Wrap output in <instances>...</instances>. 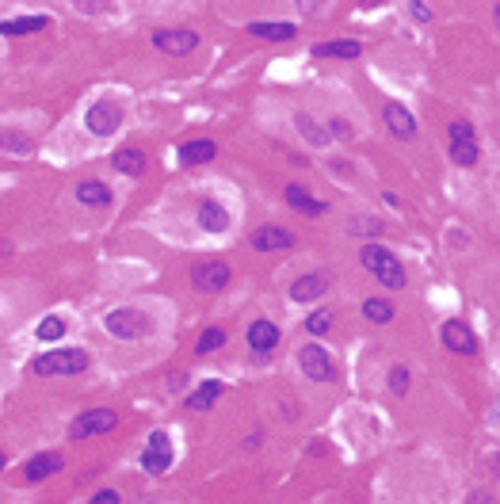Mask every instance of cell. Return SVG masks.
Instances as JSON below:
<instances>
[{
	"instance_id": "cell-1",
	"label": "cell",
	"mask_w": 500,
	"mask_h": 504,
	"mask_svg": "<svg viewBox=\"0 0 500 504\" xmlns=\"http://www.w3.org/2000/svg\"><path fill=\"white\" fill-rule=\"evenodd\" d=\"M359 260H363V268L370 271V276H378V283H386L390 291L405 287V268L390 249H382V244H367V249L359 252Z\"/></svg>"
},
{
	"instance_id": "cell-2",
	"label": "cell",
	"mask_w": 500,
	"mask_h": 504,
	"mask_svg": "<svg viewBox=\"0 0 500 504\" xmlns=\"http://www.w3.org/2000/svg\"><path fill=\"white\" fill-rule=\"evenodd\" d=\"M88 367V356L76 352V348H58V352H46L35 359V374H46V379H54V374H81Z\"/></svg>"
},
{
	"instance_id": "cell-10",
	"label": "cell",
	"mask_w": 500,
	"mask_h": 504,
	"mask_svg": "<svg viewBox=\"0 0 500 504\" xmlns=\"http://www.w3.org/2000/svg\"><path fill=\"white\" fill-rule=\"evenodd\" d=\"M443 344L451 348V352H458V356L478 352V336H473V329L466 325V321H447V325H443Z\"/></svg>"
},
{
	"instance_id": "cell-19",
	"label": "cell",
	"mask_w": 500,
	"mask_h": 504,
	"mask_svg": "<svg viewBox=\"0 0 500 504\" xmlns=\"http://www.w3.org/2000/svg\"><path fill=\"white\" fill-rule=\"evenodd\" d=\"M58 470H61V455L50 451V455H35L28 467H23V477H28V482H43V477L58 474Z\"/></svg>"
},
{
	"instance_id": "cell-33",
	"label": "cell",
	"mask_w": 500,
	"mask_h": 504,
	"mask_svg": "<svg viewBox=\"0 0 500 504\" xmlns=\"http://www.w3.org/2000/svg\"><path fill=\"white\" fill-rule=\"evenodd\" d=\"M92 504H119V493H115V489H104V493L92 497Z\"/></svg>"
},
{
	"instance_id": "cell-16",
	"label": "cell",
	"mask_w": 500,
	"mask_h": 504,
	"mask_svg": "<svg viewBox=\"0 0 500 504\" xmlns=\"http://www.w3.org/2000/svg\"><path fill=\"white\" fill-rule=\"evenodd\" d=\"M279 344V329L272 325V321H256V325H249V348L252 352H272V348Z\"/></svg>"
},
{
	"instance_id": "cell-3",
	"label": "cell",
	"mask_w": 500,
	"mask_h": 504,
	"mask_svg": "<svg viewBox=\"0 0 500 504\" xmlns=\"http://www.w3.org/2000/svg\"><path fill=\"white\" fill-rule=\"evenodd\" d=\"M104 325H107L111 336H119V340H134V336H146V332L153 329V325H149V317L142 314V309H131V306L111 309Z\"/></svg>"
},
{
	"instance_id": "cell-35",
	"label": "cell",
	"mask_w": 500,
	"mask_h": 504,
	"mask_svg": "<svg viewBox=\"0 0 500 504\" xmlns=\"http://www.w3.org/2000/svg\"><path fill=\"white\" fill-rule=\"evenodd\" d=\"M413 16H417V20H432V12L420 4V0H413Z\"/></svg>"
},
{
	"instance_id": "cell-11",
	"label": "cell",
	"mask_w": 500,
	"mask_h": 504,
	"mask_svg": "<svg viewBox=\"0 0 500 504\" xmlns=\"http://www.w3.org/2000/svg\"><path fill=\"white\" fill-rule=\"evenodd\" d=\"M252 249L256 252H283V249H294V234H287V229L279 226H264L252 234Z\"/></svg>"
},
{
	"instance_id": "cell-38",
	"label": "cell",
	"mask_w": 500,
	"mask_h": 504,
	"mask_svg": "<svg viewBox=\"0 0 500 504\" xmlns=\"http://www.w3.org/2000/svg\"><path fill=\"white\" fill-rule=\"evenodd\" d=\"M0 467H4V455H0Z\"/></svg>"
},
{
	"instance_id": "cell-12",
	"label": "cell",
	"mask_w": 500,
	"mask_h": 504,
	"mask_svg": "<svg viewBox=\"0 0 500 504\" xmlns=\"http://www.w3.org/2000/svg\"><path fill=\"white\" fill-rule=\"evenodd\" d=\"M382 119H386V131L393 138H413L417 134V119L409 115V108H401V103H386V108H382Z\"/></svg>"
},
{
	"instance_id": "cell-8",
	"label": "cell",
	"mask_w": 500,
	"mask_h": 504,
	"mask_svg": "<svg viewBox=\"0 0 500 504\" xmlns=\"http://www.w3.org/2000/svg\"><path fill=\"white\" fill-rule=\"evenodd\" d=\"M115 424H119V417H115L111 409H88V412H81V417L73 420V428H69V436L73 439H88V436H104V432H111Z\"/></svg>"
},
{
	"instance_id": "cell-5",
	"label": "cell",
	"mask_w": 500,
	"mask_h": 504,
	"mask_svg": "<svg viewBox=\"0 0 500 504\" xmlns=\"http://www.w3.org/2000/svg\"><path fill=\"white\" fill-rule=\"evenodd\" d=\"M447 138H451V161L463 164V168H473L478 164V138H473V131L466 123H451L447 126Z\"/></svg>"
},
{
	"instance_id": "cell-9",
	"label": "cell",
	"mask_w": 500,
	"mask_h": 504,
	"mask_svg": "<svg viewBox=\"0 0 500 504\" xmlns=\"http://www.w3.org/2000/svg\"><path fill=\"white\" fill-rule=\"evenodd\" d=\"M142 467H146V474H153V477H161L164 470L172 467V444H169V436H164V432H153V436H149V444H146V451H142Z\"/></svg>"
},
{
	"instance_id": "cell-6",
	"label": "cell",
	"mask_w": 500,
	"mask_h": 504,
	"mask_svg": "<svg viewBox=\"0 0 500 504\" xmlns=\"http://www.w3.org/2000/svg\"><path fill=\"white\" fill-rule=\"evenodd\" d=\"M298 364H302V374L313 382H332L337 379V367H332V359L321 344H306L298 352Z\"/></svg>"
},
{
	"instance_id": "cell-23",
	"label": "cell",
	"mask_w": 500,
	"mask_h": 504,
	"mask_svg": "<svg viewBox=\"0 0 500 504\" xmlns=\"http://www.w3.org/2000/svg\"><path fill=\"white\" fill-rule=\"evenodd\" d=\"M214 141H207V138H199V141H187V146H179V161L184 164H207V161H214Z\"/></svg>"
},
{
	"instance_id": "cell-13",
	"label": "cell",
	"mask_w": 500,
	"mask_h": 504,
	"mask_svg": "<svg viewBox=\"0 0 500 504\" xmlns=\"http://www.w3.org/2000/svg\"><path fill=\"white\" fill-rule=\"evenodd\" d=\"M191 279H195L199 291H222L229 283V268L222 260H210V264H199L195 271H191Z\"/></svg>"
},
{
	"instance_id": "cell-14",
	"label": "cell",
	"mask_w": 500,
	"mask_h": 504,
	"mask_svg": "<svg viewBox=\"0 0 500 504\" xmlns=\"http://www.w3.org/2000/svg\"><path fill=\"white\" fill-rule=\"evenodd\" d=\"M195 218H199V226L207 229V234H226V229H229L226 206H222V203H214V199H202V203H199V211H195Z\"/></svg>"
},
{
	"instance_id": "cell-31",
	"label": "cell",
	"mask_w": 500,
	"mask_h": 504,
	"mask_svg": "<svg viewBox=\"0 0 500 504\" xmlns=\"http://www.w3.org/2000/svg\"><path fill=\"white\" fill-rule=\"evenodd\" d=\"M390 390H393L397 397L409 390V371H405V367H393V371H390Z\"/></svg>"
},
{
	"instance_id": "cell-28",
	"label": "cell",
	"mask_w": 500,
	"mask_h": 504,
	"mask_svg": "<svg viewBox=\"0 0 500 504\" xmlns=\"http://www.w3.org/2000/svg\"><path fill=\"white\" fill-rule=\"evenodd\" d=\"M298 126H302V134H306V141H313V146H325L329 141V134L321 131V126H317L310 115H298Z\"/></svg>"
},
{
	"instance_id": "cell-32",
	"label": "cell",
	"mask_w": 500,
	"mask_h": 504,
	"mask_svg": "<svg viewBox=\"0 0 500 504\" xmlns=\"http://www.w3.org/2000/svg\"><path fill=\"white\" fill-rule=\"evenodd\" d=\"M0 149H16V153H28L31 149V141L28 138H20V134H0Z\"/></svg>"
},
{
	"instance_id": "cell-15",
	"label": "cell",
	"mask_w": 500,
	"mask_h": 504,
	"mask_svg": "<svg viewBox=\"0 0 500 504\" xmlns=\"http://www.w3.org/2000/svg\"><path fill=\"white\" fill-rule=\"evenodd\" d=\"M325 291H329V279L325 276H302V279L290 283V299L294 302H317Z\"/></svg>"
},
{
	"instance_id": "cell-37",
	"label": "cell",
	"mask_w": 500,
	"mask_h": 504,
	"mask_svg": "<svg viewBox=\"0 0 500 504\" xmlns=\"http://www.w3.org/2000/svg\"><path fill=\"white\" fill-rule=\"evenodd\" d=\"M493 16H496V28H500V4H496V8H493Z\"/></svg>"
},
{
	"instance_id": "cell-29",
	"label": "cell",
	"mask_w": 500,
	"mask_h": 504,
	"mask_svg": "<svg viewBox=\"0 0 500 504\" xmlns=\"http://www.w3.org/2000/svg\"><path fill=\"white\" fill-rule=\"evenodd\" d=\"M226 344V332L222 329H207L199 336V356H210V352H218V348Z\"/></svg>"
},
{
	"instance_id": "cell-17",
	"label": "cell",
	"mask_w": 500,
	"mask_h": 504,
	"mask_svg": "<svg viewBox=\"0 0 500 504\" xmlns=\"http://www.w3.org/2000/svg\"><path fill=\"white\" fill-rule=\"evenodd\" d=\"M294 23H249V35L264 38V43H290L294 38Z\"/></svg>"
},
{
	"instance_id": "cell-25",
	"label": "cell",
	"mask_w": 500,
	"mask_h": 504,
	"mask_svg": "<svg viewBox=\"0 0 500 504\" xmlns=\"http://www.w3.org/2000/svg\"><path fill=\"white\" fill-rule=\"evenodd\" d=\"M46 16H23V20H4L0 23V35H31V31H43L46 28Z\"/></svg>"
},
{
	"instance_id": "cell-26",
	"label": "cell",
	"mask_w": 500,
	"mask_h": 504,
	"mask_svg": "<svg viewBox=\"0 0 500 504\" xmlns=\"http://www.w3.org/2000/svg\"><path fill=\"white\" fill-rule=\"evenodd\" d=\"M363 314H367V321H375V325H390V321H393V306L382 302V299H367L363 302Z\"/></svg>"
},
{
	"instance_id": "cell-24",
	"label": "cell",
	"mask_w": 500,
	"mask_h": 504,
	"mask_svg": "<svg viewBox=\"0 0 500 504\" xmlns=\"http://www.w3.org/2000/svg\"><path fill=\"white\" fill-rule=\"evenodd\" d=\"M218 397H222V382H202L195 394L187 397V409H195V412H207Z\"/></svg>"
},
{
	"instance_id": "cell-4",
	"label": "cell",
	"mask_w": 500,
	"mask_h": 504,
	"mask_svg": "<svg viewBox=\"0 0 500 504\" xmlns=\"http://www.w3.org/2000/svg\"><path fill=\"white\" fill-rule=\"evenodd\" d=\"M84 123H88V131H92L96 138H107V134H115L123 126V108L115 100H99V103L88 108Z\"/></svg>"
},
{
	"instance_id": "cell-7",
	"label": "cell",
	"mask_w": 500,
	"mask_h": 504,
	"mask_svg": "<svg viewBox=\"0 0 500 504\" xmlns=\"http://www.w3.org/2000/svg\"><path fill=\"white\" fill-rule=\"evenodd\" d=\"M153 46H157L161 54H169V58H187L191 50L199 46V35L187 31V28H169V31L153 35Z\"/></svg>"
},
{
	"instance_id": "cell-18",
	"label": "cell",
	"mask_w": 500,
	"mask_h": 504,
	"mask_svg": "<svg viewBox=\"0 0 500 504\" xmlns=\"http://www.w3.org/2000/svg\"><path fill=\"white\" fill-rule=\"evenodd\" d=\"M111 164L119 168L123 176H142V172H146V153H142V149H134V146H126V149L115 153Z\"/></svg>"
},
{
	"instance_id": "cell-20",
	"label": "cell",
	"mask_w": 500,
	"mask_h": 504,
	"mask_svg": "<svg viewBox=\"0 0 500 504\" xmlns=\"http://www.w3.org/2000/svg\"><path fill=\"white\" fill-rule=\"evenodd\" d=\"M363 46L355 38H337V43H317L313 46V58H359Z\"/></svg>"
},
{
	"instance_id": "cell-34",
	"label": "cell",
	"mask_w": 500,
	"mask_h": 504,
	"mask_svg": "<svg viewBox=\"0 0 500 504\" xmlns=\"http://www.w3.org/2000/svg\"><path fill=\"white\" fill-rule=\"evenodd\" d=\"M294 4H298V8L306 12V16H310V12H317V8L325 4V0H294Z\"/></svg>"
},
{
	"instance_id": "cell-27",
	"label": "cell",
	"mask_w": 500,
	"mask_h": 504,
	"mask_svg": "<svg viewBox=\"0 0 500 504\" xmlns=\"http://www.w3.org/2000/svg\"><path fill=\"white\" fill-rule=\"evenodd\" d=\"M35 332H38V340H43V344H54V340L66 336V321H61V317H43Z\"/></svg>"
},
{
	"instance_id": "cell-21",
	"label": "cell",
	"mask_w": 500,
	"mask_h": 504,
	"mask_svg": "<svg viewBox=\"0 0 500 504\" xmlns=\"http://www.w3.org/2000/svg\"><path fill=\"white\" fill-rule=\"evenodd\" d=\"M287 203L294 206V211H302V214H313V218L329 211V206H325L321 199H313L310 191H306V188H298V184H290V188H287Z\"/></svg>"
},
{
	"instance_id": "cell-30",
	"label": "cell",
	"mask_w": 500,
	"mask_h": 504,
	"mask_svg": "<svg viewBox=\"0 0 500 504\" xmlns=\"http://www.w3.org/2000/svg\"><path fill=\"white\" fill-rule=\"evenodd\" d=\"M329 325H332V314H329V309H317V314L306 317V329H310L313 336H325Z\"/></svg>"
},
{
	"instance_id": "cell-22",
	"label": "cell",
	"mask_w": 500,
	"mask_h": 504,
	"mask_svg": "<svg viewBox=\"0 0 500 504\" xmlns=\"http://www.w3.org/2000/svg\"><path fill=\"white\" fill-rule=\"evenodd\" d=\"M76 199H81L84 206H107L111 203V188L104 184V180H84V184L76 188Z\"/></svg>"
},
{
	"instance_id": "cell-36",
	"label": "cell",
	"mask_w": 500,
	"mask_h": 504,
	"mask_svg": "<svg viewBox=\"0 0 500 504\" xmlns=\"http://www.w3.org/2000/svg\"><path fill=\"white\" fill-rule=\"evenodd\" d=\"M466 504H493V497H489V493H473Z\"/></svg>"
}]
</instances>
